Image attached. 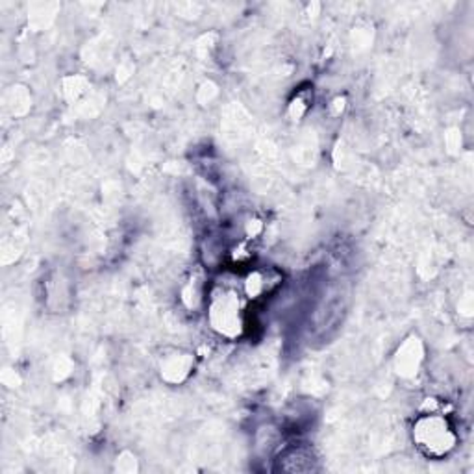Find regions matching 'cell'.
Masks as SVG:
<instances>
[{"instance_id": "cell-1", "label": "cell", "mask_w": 474, "mask_h": 474, "mask_svg": "<svg viewBox=\"0 0 474 474\" xmlns=\"http://www.w3.org/2000/svg\"><path fill=\"white\" fill-rule=\"evenodd\" d=\"M208 323L224 340H237L247 330V304L242 287L215 286L208 293Z\"/></svg>"}, {"instance_id": "cell-2", "label": "cell", "mask_w": 474, "mask_h": 474, "mask_svg": "<svg viewBox=\"0 0 474 474\" xmlns=\"http://www.w3.org/2000/svg\"><path fill=\"white\" fill-rule=\"evenodd\" d=\"M415 447L432 460L447 458L458 445V433L452 423L437 412L419 415L412 428Z\"/></svg>"}, {"instance_id": "cell-3", "label": "cell", "mask_w": 474, "mask_h": 474, "mask_svg": "<svg viewBox=\"0 0 474 474\" xmlns=\"http://www.w3.org/2000/svg\"><path fill=\"white\" fill-rule=\"evenodd\" d=\"M282 284V275L275 269H254L245 277L242 284V291L247 300L258 302L267 298L269 295H273Z\"/></svg>"}, {"instance_id": "cell-4", "label": "cell", "mask_w": 474, "mask_h": 474, "mask_svg": "<svg viewBox=\"0 0 474 474\" xmlns=\"http://www.w3.org/2000/svg\"><path fill=\"white\" fill-rule=\"evenodd\" d=\"M191 370V358L189 354H171L161 361V377L167 382H182Z\"/></svg>"}, {"instance_id": "cell-5", "label": "cell", "mask_w": 474, "mask_h": 474, "mask_svg": "<svg viewBox=\"0 0 474 474\" xmlns=\"http://www.w3.org/2000/svg\"><path fill=\"white\" fill-rule=\"evenodd\" d=\"M306 103H310V100H306L302 95H296V98H293V103H291V114H293L295 119H300L304 114L308 112L310 106H308Z\"/></svg>"}]
</instances>
